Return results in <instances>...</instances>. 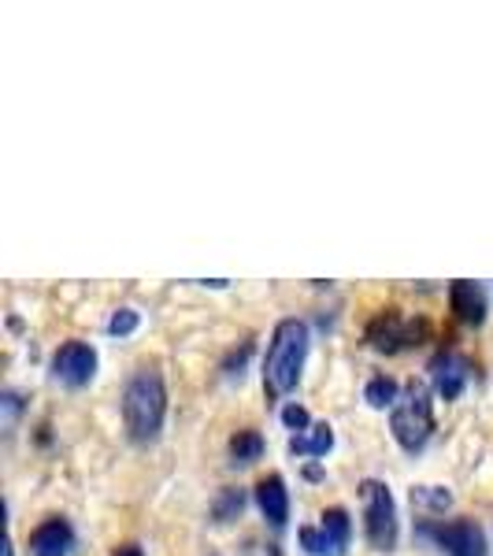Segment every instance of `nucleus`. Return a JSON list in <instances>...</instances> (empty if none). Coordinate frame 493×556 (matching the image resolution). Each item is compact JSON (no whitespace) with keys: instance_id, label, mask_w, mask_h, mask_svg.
I'll return each mask as SVG.
<instances>
[{"instance_id":"f257e3e1","label":"nucleus","mask_w":493,"mask_h":556,"mask_svg":"<svg viewBox=\"0 0 493 556\" xmlns=\"http://www.w3.org/2000/svg\"><path fill=\"white\" fill-rule=\"evenodd\" d=\"M164 416H167L164 379L152 367H141L127 382V390H123V424H127L130 442L138 445L156 442L160 430H164Z\"/></svg>"},{"instance_id":"f03ea898","label":"nucleus","mask_w":493,"mask_h":556,"mask_svg":"<svg viewBox=\"0 0 493 556\" xmlns=\"http://www.w3.org/2000/svg\"><path fill=\"white\" fill-rule=\"evenodd\" d=\"M304 356H308V327L301 319H282L271 334L264 356V393L267 397H286L301 382Z\"/></svg>"},{"instance_id":"7ed1b4c3","label":"nucleus","mask_w":493,"mask_h":556,"mask_svg":"<svg viewBox=\"0 0 493 556\" xmlns=\"http://www.w3.org/2000/svg\"><path fill=\"white\" fill-rule=\"evenodd\" d=\"M390 430L405 453H419L430 442V434H434V405H430L427 386H419V382L408 386L405 397L393 405Z\"/></svg>"},{"instance_id":"20e7f679","label":"nucleus","mask_w":493,"mask_h":556,"mask_svg":"<svg viewBox=\"0 0 493 556\" xmlns=\"http://www.w3.org/2000/svg\"><path fill=\"white\" fill-rule=\"evenodd\" d=\"M361 501H364V534L371 542V549L390 553L397 549V505H393V493L387 482L379 479H364L361 482Z\"/></svg>"},{"instance_id":"39448f33","label":"nucleus","mask_w":493,"mask_h":556,"mask_svg":"<svg viewBox=\"0 0 493 556\" xmlns=\"http://www.w3.org/2000/svg\"><path fill=\"white\" fill-rule=\"evenodd\" d=\"M427 334H430V323L405 316L401 308L379 312V316L371 319V327H367V342L379 349V353H401V349L419 345Z\"/></svg>"},{"instance_id":"423d86ee","label":"nucleus","mask_w":493,"mask_h":556,"mask_svg":"<svg viewBox=\"0 0 493 556\" xmlns=\"http://www.w3.org/2000/svg\"><path fill=\"white\" fill-rule=\"evenodd\" d=\"M349 534H353V523H349L345 508H327L323 513L319 527H301V549L308 556H345L349 549Z\"/></svg>"},{"instance_id":"0eeeda50","label":"nucleus","mask_w":493,"mask_h":556,"mask_svg":"<svg viewBox=\"0 0 493 556\" xmlns=\"http://www.w3.org/2000/svg\"><path fill=\"white\" fill-rule=\"evenodd\" d=\"M438 549L450 556H486V534L475 519H450V523H424L419 527Z\"/></svg>"},{"instance_id":"6e6552de","label":"nucleus","mask_w":493,"mask_h":556,"mask_svg":"<svg viewBox=\"0 0 493 556\" xmlns=\"http://www.w3.org/2000/svg\"><path fill=\"white\" fill-rule=\"evenodd\" d=\"M52 375H56V382L64 386H86L93 382L97 375V349L86 345V342H67L56 349V356H52Z\"/></svg>"},{"instance_id":"1a4fd4ad","label":"nucleus","mask_w":493,"mask_h":556,"mask_svg":"<svg viewBox=\"0 0 493 556\" xmlns=\"http://www.w3.org/2000/svg\"><path fill=\"white\" fill-rule=\"evenodd\" d=\"M430 379H434V390L442 393L445 401H456L471 379V361L460 353H438L434 361H430Z\"/></svg>"},{"instance_id":"9d476101","label":"nucleus","mask_w":493,"mask_h":556,"mask_svg":"<svg viewBox=\"0 0 493 556\" xmlns=\"http://www.w3.org/2000/svg\"><path fill=\"white\" fill-rule=\"evenodd\" d=\"M71 549H75V531H71V523L60 516L45 519L38 531L30 534L34 556H71Z\"/></svg>"},{"instance_id":"9b49d317","label":"nucleus","mask_w":493,"mask_h":556,"mask_svg":"<svg viewBox=\"0 0 493 556\" xmlns=\"http://www.w3.org/2000/svg\"><path fill=\"white\" fill-rule=\"evenodd\" d=\"M256 505L271 527H282L290 519V490H286L282 475H264L256 482Z\"/></svg>"},{"instance_id":"f8f14e48","label":"nucleus","mask_w":493,"mask_h":556,"mask_svg":"<svg viewBox=\"0 0 493 556\" xmlns=\"http://www.w3.org/2000/svg\"><path fill=\"white\" fill-rule=\"evenodd\" d=\"M450 304H453L456 319L468 323V327H479V323L486 319V293H482V286L468 282V278L450 286Z\"/></svg>"},{"instance_id":"ddd939ff","label":"nucleus","mask_w":493,"mask_h":556,"mask_svg":"<svg viewBox=\"0 0 493 556\" xmlns=\"http://www.w3.org/2000/svg\"><path fill=\"white\" fill-rule=\"evenodd\" d=\"M330 450H334V430L327 424L308 427L304 434H298L290 442V453H298V456H327Z\"/></svg>"},{"instance_id":"4468645a","label":"nucleus","mask_w":493,"mask_h":556,"mask_svg":"<svg viewBox=\"0 0 493 556\" xmlns=\"http://www.w3.org/2000/svg\"><path fill=\"white\" fill-rule=\"evenodd\" d=\"M230 456H235V464H253L264 456V438L256 434V430H238L235 438H230Z\"/></svg>"},{"instance_id":"2eb2a0df","label":"nucleus","mask_w":493,"mask_h":556,"mask_svg":"<svg viewBox=\"0 0 493 556\" xmlns=\"http://www.w3.org/2000/svg\"><path fill=\"white\" fill-rule=\"evenodd\" d=\"M364 397H367V405L371 408H390V405H397V382L390 379V375H379V379H371L367 382V390H364Z\"/></svg>"},{"instance_id":"dca6fc26","label":"nucleus","mask_w":493,"mask_h":556,"mask_svg":"<svg viewBox=\"0 0 493 556\" xmlns=\"http://www.w3.org/2000/svg\"><path fill=\"white\" fill-rule=\"evenodd\" d=\"M241 508H245V493H241V490H223L219 497H215V505H212V516H215V523H230Z\"/></svg>"},{"instance_id":"f3484780","label":"nucleus","mask_w":493,"mask_h":556,"mask_svg":"<svg viewBox=\"0 0 493 556\" xmlns=\"http://www.w3.org/2000/svg\"><path fill=\"white\" fill-rule=\"evenodd\" d=\"M138 323H141L138 312H134V308H119L112 319H108V334L127 338V334H134V330H138Z\"/></svg>"},{"instance_id":"a211bd4d","label":"nucleus","mask_w":493,"mask_h":556,"mask_svg":"<svg viewBox=\"0 0 493 556\" xmlns=\"http://www.w3.org/2000/svg\"><path fill=\"white\" fill-rule=\"evenodd\" d=\"M412 501H424V505L445 508L453 497H450V493H445V490H438V486H419V490H412Z\"/></svg>"},{"instance_id":"6ab92c4d","label":"nucleus","mask_w":493,"mask_h":556,"mask_svg":"<svg viewBox=\"0 0 493 556\" xmlns=\"http://www.w3.org/2000/svg\"><path fill=\"white\" fill-rule=\"evenodd\" d=\"M282 424L290 430H304V427H308V412H304L301 405H286L282 408Z\"/></svg>"},{"instance_id":"aec40b11","label":"nucleus","mask_w":493,"mask_h":556,"mask_svg":"<svg viewBox=\"0 0 493 556\" xmlns=\"http://www.w3.org/2000/svg\"><path fill=\"white\" fill-rule=\"evenodd\" d=\"M249 353H253V345H241L238 349V353H230V361L227 364H223V371H227V375H235V367H238V375H241V367H245V361H249Z\"/></svg>"},{"instance_id":"412c9836","label":"nucleus","mask_w":493,"mask_h":556,"mask_svg":"<svg viewBox=\"0 0 493 556\" xmlns=\"http://www.w3.org/2000/svg\"><path fill=\"white\" fill-rule=\"evenodd\" d=\"M112 556H141V549L138 545H123V549H115Z\"/></svg>"}]
</instances>
